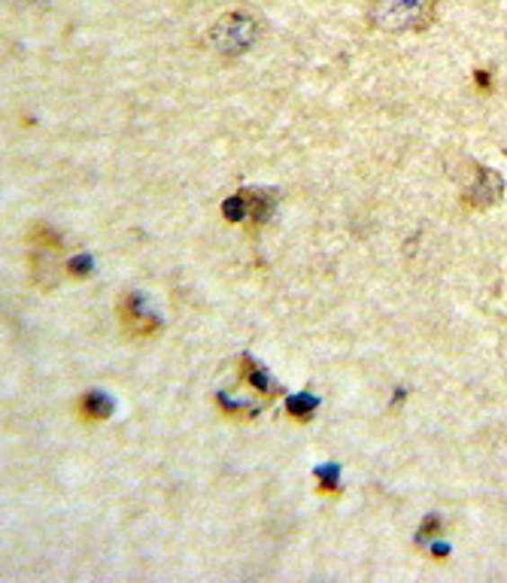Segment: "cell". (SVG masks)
Listing matches in <instances>:
<instances>
[{"instance_id":"cell-1","label":"cell","mask_w":507,"mask_h":583,"mask_svg":"<svg viewBox=\"0 0 507 583\" xmlns=\"http://www.w3.org/2000/svg\"><path fill=\"white\" fill-rule=\"evenodd\" d=\"M28 265H31V283L43 292H55L58 283L67 277V265L58 261V252L64 250V237L46 222H34L28 228Z\"/></svg>"},{"instance_id":"cell-2","label":"cell","mask_w":507,"mask_h":583,"mask_svg":"<svg viewBox=\"0 0 507 583\" xmlns=\"http://www.w3.org/2000/svg\"><path fill=\"white\" fill-rule=\"evenodd\" d=\"M438 0H371L368 22L386 34H410L434 25Z\"/></svg>"},{"instance_id":"cell-3","label":"cell","mask_w":507,"mask_h":583,"mask_svg":"<svg viewBox=\"0 0 507 583\" xmlns=\"http://www.w3.org/2000/svg\"><path fill=\"white\" fill-rule=\"evenodd\" d=\"M262 37V22L255 19L253 13L235 10V13H225L216 19V25H210L207 31V46L222 55V58H240L259 43Z\"/></svg>"},{"instance_id":"cell-4","label":"cell","mask_w":507,"mask_h":583,"mask_svg":"<svg viewBox=\"0 0 507 583\" xmlns=\"http://www.w3.org/2000/svg\"><path fill=\"white\" fill-rule=\"evenodd\" d=\"M116 316H119V325H122L125 338H131V340L156 338V334L165 329L161 316L156 314V310H149V305L143 301L140 292H125L116 305Z\"/></svg>"},{"instance_id":"cell-5","label":"cell","mask_w":507,"mask_h":583,"mask_svg":"<svg viewBox=\"0 0 507 583\" xmlns=\"http://www.w3.org/2000/svg\"><path fill=\"white\" fill-rule=\"evenodd\" d=\"M504 195V180L502 173L493 171V167H477L474 171V180L465 186V195H462V207L471 213H483L489 210L493 204L502 201Z\"/></svg>"},{"instance_id":"cell-6","label":"cell","mask_w":507,"mask_h":583,"mask_svg":"<svg viewBox=\"0 0 507 583\" xmlns=\"http://www.w3.org/2000/svg\"><path fill=\"white\" fill-rule=\"evenodd\" d=\"M237 374H240V380H244L249 389H255V393L264 395L268 402H271V398L280 395V386L273 383L271 374L264 371L259 362H253L249 356H240V358H237Z\"/></svg>"},{"instance_id":"cell-7","label":"cell","mask_w":507,"mask_h":583,"mask_svg":"<svg viewBox=\"0 0 507 583\" xmlns=\"http://www.w3.org/2000/svg\"><path fill=\"white\" fill-rule=\"evenodd\" d=\"M112 411H116V402H112L107 393H101V389H92V393L79 395V402H76V417L83 422H103Z\"/></svg>"},{"instance_id":"cell-8","label":"cell","mask_w":507,"mask_h":583,"mask_svg":"<svg viewBox=\"0 0 507 583\" xmlns=\"http://www.w3.org/2000/svg\"><path fill=\"white\" fill-rule=\"evenodd\" d=\"M249 195H253V213H249V231H253V234H259V231L271 222L273 210H277V195H273V191H253V189H249Z\"/></svg>"},{"instance_id":"cell-9","label":"cell","mask_w":507,"mask_h":583,"mask_svg":"<svg viewBox=\"0 0 507 583\" xmlns=\"http://www.w3.org/2000/svg\"><path fill=\"white\" fill-rule=\"evenodd\" d=\"M249 213H253V195H249V189L235 191V195L225 198V201H222L225 222H246Z\"/></svg>"},{"instance_id":"cell-10","label":"cell","mask_w":507,"mask_h":583,"mask_svg":"<svg viewBox=\"0 0 507 583\" xmlns=\"http://www.w3.org/2000/svg\"><path fill=\"white\" fill-rule=\"evenodd\" d=\"M319 407V398H313L307 393H298V395H289L286 398V413L298 422H307L313 420V413H316Z\"/></svg>"},{"instance_id":"cell-11","label":"cell","mask_w":507,"mask_h":583,"mask_svg":"<svg viewBox=\"0 0 507 583\" xmlns=\"http://www.w3.org/2000/svg\"><path fill=\"white\" fill-rule=\"evenodd\" d=\"M216 404L222 407V413H225V417H244V420H253L255 413L262 411L259 404H244V402H235V398H231L228 393H219V395H216Z\"/></svg>"},{"instance_id":"cell-12","label":"cell","mask_w":507,"mask_h":583,"mask_svg":"<svg viewBox=\"0 0 507 583\" xmlns=\"http://www.w3.org/2000/svg\"><path fill=\"white\" fill-rule=\"evenodd\" d=\"M94 270V259L88 252H79L67 261V277L70 279H85Z\"/></svg>"},{"instance_id":"cell-13","label":"cell","mask_w":507,"mask_h":583,"mask_svg":"<svg viewBox=\"0 0 507 583\" xmlns=\"http://www.w3.org/2000/svg\"><path fill=\"white\" fill-rule=\"evenodd\" d=\"M440 534V517L429 514L420 526V532H416V544H429V541H438Z\"/></svg>"},{"instance_id":"cell-14","label":"cell","mask_w":507,"mask_h":583,"mask_svg":"<svg viewBox=\"0 0 507 583\" xmlns=\"http://www.w3.org/2000/svg\"><path fill=\"white\" fill-rule=\"evenodd\" d=\"M316 477H319V490L322 492H337V465H325V468H316Z\"/></svg>"},{"instance_id":"cell-15","label":"cell","mask_w":507,"mask_h":583,"mask_svg":"<svg viewBox=\"0 0 507 583\" xmlns=\"http://www.w3.org/2000/svg\"><path fill=\"white\" fill-rule=\"evenodd\" d=\"M477 85H480V89H489V74L477 70Z\"/></svg>"}]
</instances>
